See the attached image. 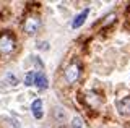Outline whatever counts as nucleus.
<instances>
[{
	"label": "nucleus",
	"mask_w": 130,
	"mask_h": 128,
	"mask_svg": "<svg viewBox=\"0 0 130 128\" xmlns=\"http://www.w3.org/2000/svg\"><path fill=\"white\" fill-rule=\"evenodd\" d=\"M15 47H16V41H15L13 34L11 33L0 34V52H2L3 55L11 54V52L15 50Z\"/></svg>",
	"instance_id": "f257e3e1"
},
{
	"label": "nucleus",
	"mask_w": 130,
	"mask_h": 128,
	"mask_svg": "<svg viewBox=\"0 0 130 128\" xmlns=\"http://www.w3.org/2000/svg\"><path fill=\"white\" fill-rule=\"evenodd\" d=\"M80 73H81L80 65L76 62H72L70 65H67V68L63 70V78H65V81H67L68 84H75V83L78 81V78H80Z\"/></svg>",
	"instance_id": "f03ea898"
},
{
	"label": "nucleus",
	"mask_w": 130,
	"mask_h": 128,
	"mask_svg": "<svg viewBox=\"0 0 130 128\" xmlns=\"http://www.w3.org/2000/svg\"><path fill=\"white\" fill-rule=\"evenodd\" d=\"M39 28H41V18L38 16V15H29V16L24 19V23H23L24 33H26V34H31V36L38 33Z\"/></svg>",
	"instance_id": "7ed1b4c3"
},
{
	"label": "nucleus",
	"mask_w": 130,
	"mask_h": 128,
	"mask_svg": "<svg viewBox=\"0 0 130 128\" xmlns=\"http://www.w3.org/2000/svg\"><path fill=\"white\" fill-rule=\"evenodd\" d=\"M117 112L122 117H128L130 115V96H125L124 99H120L117 102Z\"/></svg>",
	"instance_id": "20e7f679"
},
{
	"label": "nucleus",
	"mask_w": 130,
	"mask_h": 128,
	"mask_svg": "<svg viewBox=\"0 0 130 128\" xmlns=\"http://www.w3.org/2000/svg\"><path fill=\"white\" fill-rule=\"evenodd\" d=\"M88 13H89V10L88 8H85L81 13H78L75 18L72 19V29H78L80 26H83V23L86 21V16H88Z\"/></svg>",
	"instance_id": "39448f33"
},
{
	"label": "nucleus",
	"mask_w": 130,
	"mask_h": 128,
	"mask_svg": "<svg viewBox=\"0 0 130 128\" xmlns=\"http://www.w3.org/2000/svg\"><path fill=\"white\" fill-rule=\"evenodd\" d=\"M31 110H32L34 118L41 120L42 118V101H41V99H34L32 104H31Z\"/></svg>",
	"instance_id": "423d86ee"
},
{
	"label": "nucleus",
	"mask_w": 130,
	"mask_h": 128,
	"mask_svg": "<svg viewBox=\"0 0 130 128\" xmlns=\"http://www.w3.org/2000/svg\"><path fill=\"white\" fill-rule=\"evenodd\" d=\"M2 86H5V88H16V86H18V78H16L15 75H11V73H7L5 78L2 79Z\"/></svg>",
	"instance_id": "0eeeda50"
},
{
	"label": "nucleus",
	"mask_w": 130,
	"mask_h": 128,
	"mask_svg": "<svg viewBox=\"0 0 130 128\" xmlns=\"http://www.w3.org/2000/svg\"><path fill=\"white\" fill-rule=\"evenodd\" d=\"M34 84H36L38 89H46L47 88V78H46V75H44V71H38V73H36Z\"/></svg>",
	"instance_id": "6e6552de"
},
{
	"label": "nucleus",
	"mask_w": 130,
	"mask_h": 128,
	"mask_svg": "<svg viewBox=\"0 0 130 128\" xmlns=\"http://www.w3.org/2000/svg\"><path fill=\"white\" fill-rule=\"evenodd\" d=\"M34 81H36V73L34 71H28L26 76H24V84L31 86V84H34Z\"/></svg>",
	"instance_id": "1a4fd4ad"
},
{
	"label": "nucleus",
	"mask_w": 130,
	"mask_h": 128,
	"mask_svg": "<svg viewBox=\"0 0 130 128\" xmlns=\"http://www.w3.org/2000/svg\"><path fill=\"white\" fill-rule=\"evenodd\" d=\"M54 117L59 120V122H65V112L62 107H55L54 109Z\"/></svg>",
	"instance_id": "9d476101"
},
{
	"label": "nucleus",
	"mask_w": 130,
	"mask_h": 128,
	"mask_svg": "<svg viewBox=\"0 0 130 128\" xmlns=\"http://www.w3.org/2000/svg\"><path fill=\"white\" fill-rule=\"evenodd\" d=\"M116 21V13H111V15H107L104 19V26H107V25H112V23Z\"/></svg>",
	"instance_id": "9b49d317"
},
{
	"label": "nucleus",
	"mask_w": 130,
	"mask_h": 128,
	"mask_svg": "<svg viewBox=\"0 0 130 128\" xmlns=\"http://www.w3.org/2000/svg\"><path fill=\"white\" fill-rule=\"evenodd\" d=\"M73 126H75V128H83V125H81V120L78 117L73 118Z\"/></svg>",
	"instance_id": "f8f14e48"
},
{
	"label": "nucleus",
	"mask_w": 130,
	"mask_h": 128,
	"mask_svg": "<svg viewBox=\"0 0 130 128\" xmlns=\"http://www.w3.org/2000/svg\"><path fill=\"white\" fill-rule=\"evenodd\" d=\"M57 128H67V126H65V125H62V126H57Z\"/></svg>",
	"instance_id": "ddd939ff"
}]
</instances>
